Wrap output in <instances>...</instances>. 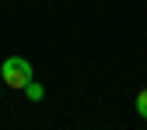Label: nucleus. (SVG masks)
<instances>
[{
	"label": "nucleus",
	"instance_id": "1",
	"mask_svg": "<svg viewBox=\"0 0 147 130\" xmlns=\"http://www.w3.org/2000/svg\"><path fill=\"white\" fill-rule=\"evenodd\" d=\"M32 78L35 74H32V63L25 56H7L4 63H0V81H4L7 88H14V91H25V84Z\"/></svg>",
	"mask_w": 147,
	"mask_h": 130
},
{
	"label": "nucleus",
	"instance_id": "2",
	"mask_svg": "<svg viewBox=\"0 0 147 130\" xmlns=\"http://www.w3.org/2000/svg\"><path fill=\"white\" fill-rule=\"evenodd\" d=\"M42 95H46V91H42V84L32 78V81L25 84V99H32V102H42Z\"/></svg>",
	"mask_w": 147,
	"mask_h": 130
},
{
	"label": "nucleus",
	"instance_id": "3",
	"mask_svg": "<svg viewBox=\"0 0 147 130\" xmlns=\"http://www.w3.org/2000/svg\"><path fill=\"white\" fill-rule=\"evenodd\" d=\"M137 113L147 120V88H140V91H137Z\"/></svg>",
	"mask_w": 147,
	"mask_h": 130
},
{
	"label": "nucleus",
	"instance_id": "4",
	"mask_svg": "<svg viewBox=\"0 0 147 130\" xmlns=\"http://www.w3.org/2000/svg\"><path fill=\"white\" fill-rule=\"evenodd\" d=\"M0 91H4V81H0Z\"/></svg>",
	"mask_w": 147,
	"mask_h": 130
}]
</instances>
